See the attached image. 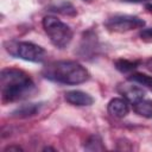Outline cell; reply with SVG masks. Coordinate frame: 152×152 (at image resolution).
Wrapping results in <instances>:
<instances>
[{
    "label": "cell",
    "mask_w": 152,
    "mask_h": 152,
    "mask_svg": "<svg viewBox=\"0 0 152 152\" xmlns=\"http://www.w3.org/2000/svg\"><path fill=\"white\" fill-rule=\"evenodd\" d=\"M32 78L23 70L5 68L0 74V91L4 102H15L32 96L36 93Z\"/></svg>",
    "instance_id": "cell-1"
},
{
    "label": "cell",
    "mask_w": 152,
    "mask_h": 152,
    "mask_svg": "<svg viewBox=\"0 0 152 152\" xmlns=\"http://www.w3.org/2000/svg\"><path fill=\"white\" fill-rule=\"evenodd\" d=\"M42 75L44 78L61 84H80L89 80L88 70L75 61H55L48 63Z\"/></svg>",
    "instance_id": "cell-2"
},
{
    "label": "cell",
    "mask_w": 152,
    "mask_h": 152,
    "mask_svg": "<svg viewBox=\"0 0 152 152\" xmlns=\"http://www.w3.org/2000/svg\"><path fill=\"white\" fill-rule=\"evenodd\" d=\"M42 24L45 33L50 38V42L56 48L64 49L70 44L72 39V30L69 25H66L53 15L44 17Z\"/></svg>",
    "instance_id": "cell-3"
},
{
    "label": "cell",
    "mask_w": 152,
    "mask_h": 152,
    "mask_svg": "<svg viewBox=\"0 0 152 152\" xmlns=\"http://www.w3.org/2000/svg\"><path fill=\"white\" fill-rule=\"evenodd\" d=\"M5 50L11 56L27 62L40 63L44 62L46 58V51L44 50V48L31 42H21V40L6 42Z\"/></svg>",
    "instance_id": "cell-4"
},
{
    "label": "cell",
    "mask_w": 152,
    "mask_h": 152,
    "mask_svg": "<svg viewBox=\"0 0 152 152\" xmlns=\"http://www.w3.org/2000/svg\"><path fill=\"white\" fill-rule=\"evenodd\" d=\"M104 26L109 31L126 32L135 28H142L145 26V20L129 14H114L104 21Z\"/></svg>",
    "instance_id": "cell-5"
},
{
    "label": "cell",
    "mask_w": 152,
    "mask_h": 152,
    "mask_svg": "<svg viewBox=\"0 0 152 152\" xmlns=\"http://www.w3.org/2000/svg\"><path fill=\"white\" fill-rule=\"evenodd\" d=\"M100 49H101V45L99 43L97 36L95 34L94 31L88 30L87 32H84L82 34L80 45H78V48H77V50L75 52L82 59L90 61V59L95 58L99 55Z\"/></svg>",
    "instance_id": "cell-6"
},
{
    "label": "cell",
    "mask_w": 152,
    "mask_h": 152,
    "mask_svg": "<svg viewBox=\"0 0 152 152\" xmlns=\"http://www.w3.org/2000/svg\"><path fill=\"white\" fill-rule=\"evenodd\" d=\"M118 90L122 95V97L132 104L145 97V90L135 84H121L119 86Z\"/></svg>",
    "instance_id": "cell-7"
},
{
    "label": "cell",
    "mask_w": 152,
    "mask_h": 152,
    "mask_svg": "<svg viewBox=\"0 0 152 152\" xmlns=\"http://www.w3.org/2000/svg\"><path fill=\"white\" fill-rule=\"evenodd\" d=\"M107 110L114 118H125L129 112V102L124 97H114L108 102Z\"/></svg>",
    "instance_id": "cell-8"
},
{
    "label": "cell",
    "mask_w": 152,
    "mask_h": 152,
    "mask_svg": "<svg viewBox=\"0 0 152 152\" xmlns=\"http://www.w3.org/2000/svg\"><path fill=\"white\" fill-rule=\"evenodd\" d=\"M64 99L68 103L78 107L90 106L94 102V99L88 93H84L82 90H69L64 94Z\"/></svg>",
    "instance_id": "cell-9"
},
{
    "label": "cell",
    "mask_w": 152,
    "mask_h": 152,
    "mask_svg": "<svg viewBox=\"0 0 152 152\" xmlns=\"http://www.w3.org/2000/svg\"><path fill=\"white\" fill-rule=\"evenodd\" d=\"M43 103L39 102H34V103H24L19 107H17L12 113H11V116L13 118H20V119H24V118H30V116H33L36 114H38L40 112V109L43 108Z\"/></svg>",
    "instance_id": "cell-10"
},
{
    "label": "cell",
    "mask_w": 152,
    "mask_h": 152,
    "mask_svg": "<svg viewBox=\"0 0 152 152\" xmlns=\"http://www.w3.org/2000/svg\"><path fill=\"white\" fill-rule=\"evenodd\" d=\"M49 11L56 12V13H61L63 15H71V17H74V15L77 14L75 6L71 2L65 1V0H61V1L55 2L53 5H51L49 7Z\"/></svg>",
    "instance_id": "cell-11"
},
{
    "label": "cell",
    "mask_w": 152,
    "mask_h": 152,
    "mask_svg": "<svg viewBox=\"0 0 152 152\" xmlns=\"http://www.w3.org/2000/svg\"><path fill=\"white\" fill-rule=\"evenodd\" d=\"M133 106V110L144 118H152V100L150 99H141L139 101H137L135 103L132 104Z\"/></svg>",
    "instance_id": "cell-12"
},
{
    "label": "cell",
    "mask_w": 152,
    "mask_h": 152,
    "mask_svg": "<svg viewBox=\"0 0 152 152\" xmlns=\"http://www.w3.org/2000/svg\"><path fill=\"white\" fill-rule=\"evenodd\" d=\"M139 64H140V61H131V59H125V58H120L114 62L115 68L122 74L132 72L139 66Z\"/></svg>",
    "instance_id": "cell-13"
},
{
    "label": "cell",
    "mask_w": 152,
    "mask_h": 152,
    "mask_svg": "<svg viewBox=\"0 0 152 152\" xmlns=\"http://www.w3.org/2000/svg\"><path fill=\"white\" fill-rule=\"evenodd\" d=\"M84 148L88 150V151H103L104 145L102 144V139L99 134H93L86 141Z\"/></svg>",
    "instance_id": "cell-14"
},
{
    "label": "cell",
    "mask_w": 152,
    "mask_h": 152,
    "mask_svg": "<svg viewBox=\"0 0 152 152\" xmlns=\"http://www.w3.org/2000/svg\"><path fill=\"white\" fill-rule=\"evenodd\" d=\"M128 81H132L134 83H139V84L148 88L152 91V77L151 76L137 72V74H132L131 76H128Z\"/></svg>",
    "instance_id": "cell-15"
},
{
    "label": "cell",
    "mask_w": 152,
    "mask_h": 152,
    "mask_svg": "<svg viewBox=\"0 0 152 152\" xmlns=\"http://www.w3.org/2000/svg\"><path fill=\"white\" fill-rule=\"evenodd\" d=\"M139 37L145 42H152V27L141 28V31L139 32Z\"/></svg>",
    "instance_id": "cell-16"
},
{
    "label": "cell",
    "mask_w": 152,
    "mask_h": 152,
    "mask_svg": "<svg viewBox=\"0 0 152 152\" xmlns=\"http://www.w3.org/2000/svg\"><path fill=\"white\" fill-rule=\"evenodd\" d=\"M145 66H146V69H147L148 71H151V72H152V57H151V58H148V59L145 62Z\"/></svg>",
    "instance_id": "cell-17"
},
{
    "label": "cell",
    "mask_w": 152,
    "mask_h": 152,
    "mask_svg": "<svg viewBox=\"0 0 152 152\" xmlns=\"http://www.w3.org/2000/svg\"><path fill=\"white\" fill-rule=\"evenodd\" d=\"M4 151L5 152L6 151H21V147H19V146H7Z\"/></svg>",
    "instance_id": "cell-18"
},
{
    "label": "cell",
    "mask_w": 152,
    "mask_h": 152,
    "mask_svg": "<svg viewBox=\"0 0 152 152\" xmlns=\"http://www.w3.org/2000/svg\"><path fill=\"white\" fill-rule=\"evenodd\" d=\"M121 1H125V2H142V1H152V0H121Z\"/></svg>",
    "instance_id": "cell-19"
},
{
    "label": "cell",
    "mask_w": 152,
    "mask_h": 152,
    "mask_svg": "<svg viewBox=\"0 0 152 152\" xmlns=\"http://www.w3.org/2000/svg\"><path fill=\"white\" fill-rule=\"evenodd\" d=\"M146 8H147L150 12H152V1H150V2L146 4Z\"/></svg>",
    "instance_id": "cell-20"
},
{
    "label": "cell",
    "mask_w": 152,
    "mask_h": 152,
    "mask_svg": "<svg viewBox=\"0 0 152 152\" xmlns=\"http://www.w3.org/2000/svg\"><path fill=\"white\" fill-rule=\"evenodd\" d=\"M82 1H84V2H91L93 0H82Z\"/></svg>",
    "instance_id": "cell-21"
}]
</instances>
